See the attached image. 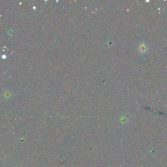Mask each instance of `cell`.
<instances>
[{"label": "cell", "mask_w": 167, "mask_h": 167, "mask_svg": "<svg viewBox=\"0 0 167 167\" xmlns=\"http://www.w3.org/2000/svg\"><path fill=\"white\" fill-rule=\"evenodd\" d=\"M139 49H140V51L142 53H146V52H147L148 48L145 44H142L140 46Z\"/></svg>", "instance_id": "6da1fadb"}]
</instances>
